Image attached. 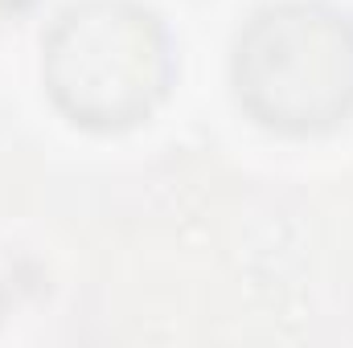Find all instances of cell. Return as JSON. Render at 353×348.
I'll return each instance as SVG.
<instances>
[{"label": "cell", "mask_w": 353, "mask_h": 348, "mask_svg": "<svg viewBox=\"0 0 353 348\" xmlns=\"http://www.w3.org/2000/svg\"><path fill=\"white\" fill-rule=\"evenodd\" d=\"M41 70L54 102L74 123L128 127L169 90V33L144 4L83 0L54 21Z\"/></svg>", "instance_id": "1"}, {"label": "cell", "mask_w": 353, "mask_h": 348, "mask_svg": "<svg viewBox=\"0 0 353 348\" xmlns=\"http://www.w3.org/2000/svg\"><path fill=\"white\" fill-rule=\"evenodd\" d=\"M239 102L267 127L316 131L353 107V25L329 4L259 8L234 41Z\"/></svg>", "instance_id": "2"}]
</instances>
